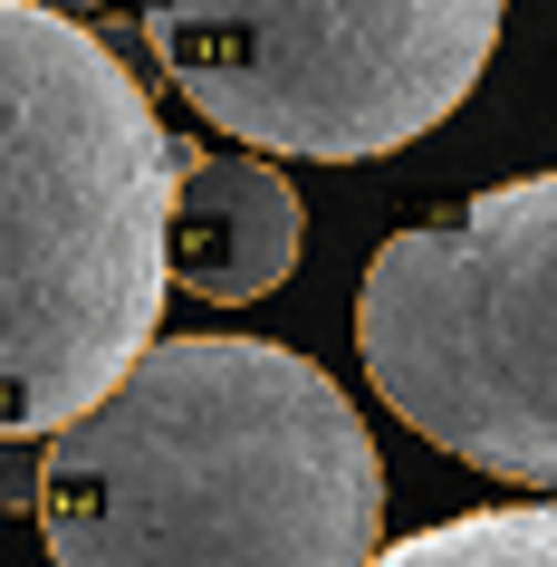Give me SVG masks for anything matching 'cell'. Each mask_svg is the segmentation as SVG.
<instances>
[{"label": "cell", "mask_w": 557, "mask_h": 567, "mask_svg": "<svg viewBox=\"0 0 557 567\" xmlns=\"http://www.w3.org/2000/svg\"><path fill=\"white\" fill-rule=\"evenodd\" d=\"M375 519V433L269 337H154L39 472L49 567H365Z\"/></svg>", "instance_id": "cell-1"}, {"label": "cell", "mask_w": 557, "mask_h": 567, "mask_svg": "<svg viewBox=\"0 0 557 567\" xmlns=\"http://www.w3.org/2000/svg\"><path fill=\"white\" fill-rule=\"evenodd\" d=\"M183 145L68 10L0 0V433L87 414L164 318Z\"/></svg>", "instance_id": "cell-2"}, {"label": "cell", "mask_w": 557, "mask_h": 567, "mask_svg": "<svg viewBox=\"0 0 557 567\" xmlns=\"http://www.w3.org/2000/svg\"><path fill=\"white\" fill-rule=\"evenodd\" d=\"M355 357L423 443L557 491V174L384 240L355 289Z\"/></svg>", "instance_id": "cell-3"}, {"label": "cell", "mask_w": 557, "mask_h": 567, "mask_svg": "<svg viewBox=\"0 0 557 567\" xmlns=\"http://www.w3.org/2000/svg\"><path fill=\"white\" fill-rule=\"evenodd\" d=\"M499 0H145V49L250 154L355 164L433 135L491 68Z\"/></svg>", "instance_id": "cell-4"}, {"label": "cell", "mask_w": 557, "mask_h": 567, "mask_svg": "<svg viewBox=\"0 0 557 567\" xmlns=\"http://www.w3.org/2000/svg\"><path fill=\"white\" fill-rule=\"evenodd\" d=\"M298 240H308V221H298V193H289L279 164H260V154L183 164L174 212H164V269H174V289H203L221 308L269 299L298 269Z\"/></svg>", "instance_id": "cell-5"}, {"label": "cell", "mask_w": 557, "mask_h": 567, "mask_svg": "<svg viewBox=\"0 0 557 567\" xmlns=\"http://www.w3.org/2000/svg\"><path fill=\"white\" fill-rule=\"evenodd\" d=\"M365 567H557V501L433 519V529H413V538H394V548H375Z\"/></svg>", "instance_id": "cell-6"}, {"label": "cell", "mask_w": 557, "mask_h": 567, "mask_svg": "<svg viewBox=\"0 0 557 567\" xmlns=\"http://www.w3.org/2000/svg\"><path fill=\"white\" fill-rule=\"evenodd\" d=\"M39 472H49V443L39 433H0V509H39Z\"/></svg>", "instance_id": "cell-7"}, {"label": "cell", "mask_w": 557, "mask_h": 567, "mask_svg": "<svg viewBox=\"0 0 557 567\" xmlns=\"http://www.w3.org/2000/svg\"><path fill=\"white\" fill-rule=\"evenodd\" d=\"M39 10H68V20H78V10H96V0H39Z\"/></svg>", "instance_id": "cell-8"}]
</instances>
